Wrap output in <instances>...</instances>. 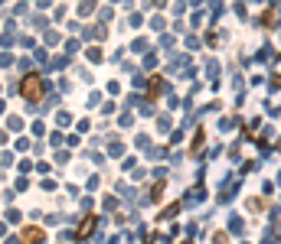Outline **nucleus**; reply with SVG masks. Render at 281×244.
<instances>
[{"instance_id":"obj_1","label":"nucleus","mask_w":281,"mask_h":244,"mask_svg":"<svg viewBox=\"0 0 281 244\" xmlns=\"http://www.w3.org/2000/svg\"><path fill=\"white\" fill-rule=\"evenodd\" d=\"M20 95H23L26 101H39V98H43V78H39V75H26L23 85H20Z\"/></svg>"},{"instance_id":"obj_2","label":"nucleus","mask_w":281,"mask_h":244,"mask_svg":"<svg viewBox=\"0 0 281 244\" xmlns=\"http://www.w3.org/2000/svg\"><path fill=\"white\" fill-rule=\"evenodd\" d=\"M23 241H26V244H43V231H39V228H26V231H23Z\"/></svg>"},{"instance_id":"obj_3","label":"nucleus","mask_w":281,"mask_h":244,"mask_svg":"<svg viewBox=\"0 0 281 244\" xmlns=\"http://www.w3.org/2000/svg\"><path fill=\"white\" fill-rule=\"evenodd\" d=\"M92 231H95V218H85L79 225V238H85V234H92Z\"/></svg>"},{"instance_id":"obj_4","label":"nucleus","mask_w":281,"mask_h":244,"mask_svg":"<svg viewBox=\"0 0 281 244\" xmlns=\"http://www.w3.org/2000/svg\"><path fill=\"white\" fill-rule=\"evenodd\" d=\"M160 85H163L160 78H150V95H157V92H160Z\"/></svg>"},{"instance_id":"obj_5","label":"nucleus","mask_w":281,"mask_h":244,"mask_svg":"<svg viewBox=\"0 0 281 244\" xmlns=\"http://www.w3.org/2000/svg\"><path fill=\"white\" fill-rule=\"evenodd\" d=\"M212 244H229V238H226V234L219 231V234H212Z\"/></svg>"}]
</instances>
